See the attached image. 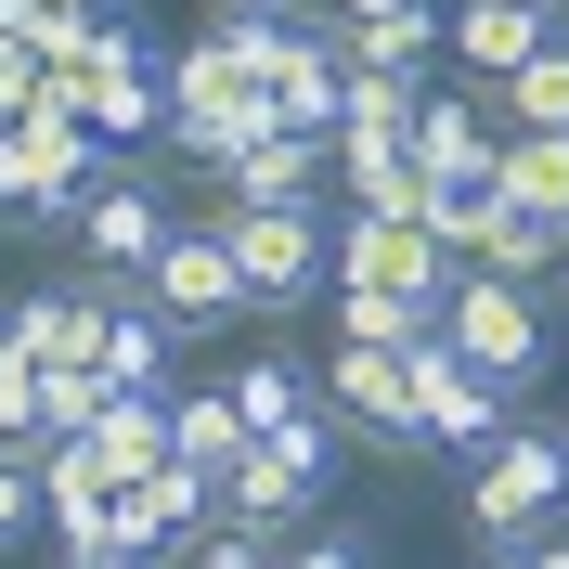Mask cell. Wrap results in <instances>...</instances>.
<instances>
[{"label": "cell", "instance_id": "1", "mask_svg": "<svg viewBox=\"0 0 569 569\" xmlns=\"http://www.w3.org/2000/svg\"><path fill=\"white\" fill-rule=\"evenodd\" d=\"M466 466H479V479H466V531H479V557L557 531V505H569V440H557L543 415H518L492 453H466Z\"/></svg>", "mask_w": 569, "mask_h": 569}, {"label": "cell", "instance_id": "26", "mask_svg": "<svg viewBox=\"0 0 569 569\" xmlns=\"http://www.w3.org/2000/svg\"><path fill=\"white\" fill-rule=\"evenodd\" d=\"M27 531H39V453H27V440H0V557H13Z\"/></svg>", "mask_w": 569, "mask_h": 569}, {"label": "cell", "instance_id": "9", "mask_svg": "<svg viewBox=\"0 0 569 569\" xmlns=\"http://www.w3.org/2000/svg\"><path fill=\"white\" fill-rule=\"evenodd\" d=\"M104 298H117L104 272H52V284H27V298H0V350L39 362V376H78V362H91V337H104Z\"/></svg>", "mask_w": 569, "mask_h": 569}, {"label": "cell", "instance_id": "27", "mask_svg": "<svg viewBox=\"0 0 569 569\" xmlns=\"http://www.w3.org/2000/svg\"><path fill=\"white\" fill-rule=\"evenodd\" d=\"M284 543H259V531H233V518H208V543H194V557L181 569H272Z\"/></svg>", "mask_w": 569, "mask_h": 569}, {"label": "cell", "instance_id": "7", "mask_svg": "<svg viewBox=\"0 0 569 569\" xmlns=\"http://www.w3.org/2000/svg\"><path fill=\"white\" fill-rule=\"evenodd\" d=\"M130 298L169 323V337H220V323L247 311V284H233V259H220V233H208V220H169V247L130 272Z\"/></svg>", "mask_w": 569, "mask_h": 569}, {"label": "cell", "instance_id": "13", "mask_svg": "<svg viewBox=\"0 0 569 569\" xmlns=\"http://www.w3.org/2000/svg\"><path fill=\"white\" fill-rule=\"evenodd\" d=\"M208 208H323V142L259 130L247 156H220V169H208Z\"/></svg>", "mask_w": 569, "mask_h": 569}, {"label": "cell", "instance_id": "22", "mask_svg": "<svg viewBox=\"0 0 569 569\" xmlns=\"http://www.w3.org/2000/svg\"><path fill=\"white\" fill-rule=\"evenodd\" d=\"M233 453H247V415H233V389H169V466L220 479Z\"/></svg>", "mask_w": 569, "mask_h": 569}, {"label": "cell", "instance_id": "5", "mask_svg": "<svg viewBox=\"0 0 569 569\" xmlns=\"http://www.w3.org/2000/svg\"><path fill=\"white\" fill-rule=\"evenodd\" d=\"M440 337H453L492 389H531V376H543V298H531V284L466 272V259H453V284H440Z\"/></svg>", "mask_w": 569, "mask_h": 569}, {"label": "cell", "instance_id": "2", "mask_svg": "<svg viewBox=\"0 0 569 569\" xmlns=\"http://www.w3.org/2000/svg\"><path fill=\"white\" fill-rule=\"evenodd\" d=\"M220 259L247 284V311H311L323 272H337V220L323 208H208Z\"/></svg>", "mask_w": 569, "mask_h": 569}, {"label": "cell", "instance_id": "23", "mask_svg": "<svg viewBox=\"0 0 569 569\" xmlns=\"http://www.w3.org/2000/svg\"><path fill=\"white\" fill-rule=\"evenodd\" d=\"M479 104H492V130H569V39H543L531 66H518V78H492Z\"/></svg>", "mask_w": 569, "mask_h": 569}, {"label": "cell", "instance_id": "25", "mask_svg": "<svg viewBox=\"0 0 569 569\" xmlns=\"http://www.w3.org/2000/svg\"><path fill=\"white\" fill-rule=\"evenodd\" d=\"M104 376H91V362H78V376H39V440H78V427H91V415H104Z\"/></svg>", "mask_w": 569, "mask_h": 569}, {"label": "cell", "instance_id": "28", "mask_svg": "<svg viewBox=\"0 0 569 569\" xmlns=\"http://www.w3.org/2000/svg\"><path fill=\"white\" fill-rule=\"evenodd\" d=\"M27 78H39L27 52H0V130H27Z\"/></svg>", "mask_w": 569, "mask_h": 569}, {"label": "cell", "instance_id": "15", "mask_svg": "<svg viewBox=\"0 0 569 569\" xmlns=\"http://www.w3.org/2000/svg\"><path fill=\"white\" fill-rule=\"evenodd\" d=\"M220 518H233V531H259V543H298V518H311V479H298L272 440H247V453L220 466Z\"/></svg>", "mask_w": 569, "mask_h": 569}, {"label": "cell", "instance_id": "6", "mask_svg": "<svg viewBox=\"0 0 569 569\" xmlns=\"http://www.w3.org/2000/svg\"><path fill=\"white\" fill-rule=\"evenodd\" d=\"M66 247H78V272L130 284L142 259L169 247V181L142 169V156H104V181H91V194H78V220H66Z\"/></svg>", "mask_w": 569, "mask_h": 569}, {"label": "cell", "instance_id": "20", "mask_svg": "<svg viewBox=\"0 0 569 569\" xmlns=\"http://www.w3.org/2000/svg\"><path fill=\"white\" fill-rule=\"evenodd\" d=\"M466 272H492V284H557V220H531V208H505L492 194V220H479V247H466Z\"/></svg>", "mask_w": 569, "mask_h": 569}, {"label": "cell", "instance_id": "11", "mask_svg": "<svg viewBox=\"0 0 569 569\" xmlns=\"http://www.w3.org/2000/svg\"><path fill=\"white\" fill-rule=\"evenodd\" d=\"M543 39H569L543 0H440V66L479 78V91H492V78H518Z\"/></svg>", "mask_w": 569, "mask_h": 569}, {"label": "cell", "instance_id": "10", "mask_svg": "<svg viewBox=\"0 0 569 569\" xmlns=\"http://www.w3.org/2000/svg\"><path fill=\"white\" fill-rule=\"evenodd\" d=\"M311 389H323V415L350 427L362 453H427L415 440V389H401V350H350V337H337V362H323Z\"/></svg>", "mask_w": 569, "mask_h": 569}, {"label": "cell", "instance_id": "21", "mask_svg": "<svg viewBox=\"0 0 569 569\" xmlns=\"http://www.w3.org/2000/svg\"><path fill=\"white\" fill-rule=\"evenodd\" d=\"M220 389H233V415H247V440H284V427H298V415H311V362H284V350H247V362H233V376H220Z\"/></svg>", "mask_w": 569, "mask_h": 569}, {"label": "cell", "instance_id": "12", "mask_svg": "<svg viewBox=\"0 0 569 569\" xmlns=\"http://www.w3.org/2000/svg\"><path fill=\"white\" fill-rule=\"evenodd\" d=\"M323 284H389V298H440L453 259L427 247V220H376V208H337V272Z\"/></svg>", "mask_w": 569, "mask_h": 569}, {"label": "cell", "instance_id": "31", "mask_svg": "<svg viewBox=\"0 0 569 569\" xmlns=\"http://www.w3.org/2000/svg\"><path fill=\"white\" fill-rule=\"evenodd\" d=\"M233 13H284V0H208V27H233Z\"/></svg>", "mask_w": 569, "mask_h": 569}, {"label": "cell", "instance_id": "29", "mask_svg": "<svg viewBox=\"0 0 569 569\" xmlns=\"http://www.w3.org/2000/svg\"><path fill=\"white\" fill-rule=\"evenodd\" d=\"M272 569H362V543H284Z\"/></svg>", "mask_w": 569, "mask_h": 569}, {"label": "cell", "instance_id": "18", "mask_svg": "<svg viewBox=\"0 0 569 569\" xmlns=\"http://www.w3.org/2000/svg\"><path fill=\"white\" fill-rule=\"evenodd\" d=\"M169 350H181V337L117 284V298H104V337H91V376H104V389H169Z\"/></svg>", "mask_w": 569, "mask_h": 569}, {"label": "cell", "instance_id": "3", "mask_svg": "<svg viewBox=\"0 0 569 569\" xmlns=\"http://www.w3.org/2000/svg\"><path fill=\"white\" fill-rule=\"evenodd\" d=\"M156 130H169L194 169H220V156H247V142L272 130V104H259V78H233L220 39H181L169 52V117H156Z\"/></svg>", "mask_w": 569, "mask_h": 569}, {"label": "cell", "instance_id": "33", "mask_svg": "<svg viewBox=\"0 0 569 569\" xmlns=\"http://www.w3.org/2000/svg\"><path fill=\"white\" fill-rule=\"evenodd\" d=\"M39 13H104V0H39Z\"/></svg>", "mask_w": 569, "mask_h": 569}, {"label": "cell", "instance_id": "19", "mask_svg": "<svg viewBox=\"0 0 569 569\" xmlns=\"http://www.w3.org/2000/svg\"><path fill=\"white\" fill-rule=\"evenodd\" d=\"M337 66H362V78H427V66H440V0H401V13H376V27H337Z\"/></svg>", "mask_w": 569, "mask_h": 569}, {"label": "cell", "instance_id": "35", "mask_svg": "<svg viewBox=\"0 0 569 569\" xmlns=\"http://www.w3.org/2000/svg\"><path fill=\"white\" fill-rule=\"evenodd\" d=\"M543 298H569V272H557V284H543Z\"/></svg>", "mask_w": 569, "mask_h": 569}, {"label": "cell", "instance_id": "8", "mask_svg": "<svg viewBox=\"0 0 569 569\" xmlns=\"http://www.w3.org/2000/svg\"><path fill=\"white\" fill-rule=\"evenodd\" d=\"M220 518V479H194V466H142L130 492H117V569H181L194 543H208Z\"/></svg>", "mask_w": 569, "mask_h": 569}, {"label": "cell", "instance_id": "30", "mask_svg": "<svg viewBox=\"0 0 569 569\" xmlns=\"http://www.w3.org/2000/svg\"><path fill=\"white\" fill-rule=\"evenodd\" d=\"M376 13H401V0H323V27H376Z\"/></svg>", "mask_w": 569, "mask_h": 569}, {"label": "cell", "instance_id": "17", "mask_svg": "<svg viewBox=\"0 0 569 569\" xmlns=\"http://www.w3.org/2000/svg\"><path fill=\"white\" fill-rule=\"evenodd\" d=\"M492 194L531 220H569V130H492Z\"/></svg>", "mask_w": 569, "mask_h": 569}, {"label": "cell", "instance_id": "24", "mask_svg": "<svg viewBox=\"0 0 569 569\" xmlns=\"http://www.w3.org/2000/svg\"><path fill=\"white\" fill-rule=\"evenodd\" d=\"M337 337H350V350H415V337H440V298H389V284H337Z\"/></svg>", "mask_w": 569, "mask_h": 569}, {"label": "cell", "instance_id": "14", "mask_svg": "<svg viewBox=\"0 0 569 569\" xmlns=\"http://www.w3.org/2000/svg\"><path fill=\"white\" fill-rule=\"evenodd\" d=\"M401 142H415V181H492V104L453 91V78L415 104V130H401Z\"/></svg>", "mask_w": 569, "mask_h": 569}, {"label": "cell", "instance_id": "32", "mask_svg": "<svg viewBox=\"0 0 569 569\" xmlns=\"http://www.w3.org/2000/svg\"><path fill=\"white\" fill-rule=\"evenodd\" d=\"M0 27H13V39H27V27H39V0H0Z\"/></svg>", "mask_w": 569, "mask_h": 569}, {"label": "cell", "instance_id": "34", "mask_svg": "<svg viewBox=\"0 0 569 569\" xmlns=\"http://www.w3.org/2000/svg\"><path fill=\"white\" fill-rule=\"evenodd\" d=\"M479 569H531V557H518V543H505V557H479Z\"/></svg>", "mask_w": 569, "mask_h": 569}, {"label": "cell", "instance_id": "4", "mask_svg": "<svg viewBox=\"0 0 569 569\" xmlns=\"http://www.w3.org/2000/svg\"><path fill=\"white\" fill-rule=\"evenodd\" d=\"M401 389H415V440L427 453H492L505 427H518V389H492L453 337H415L401 350Z\"/></svg>", "mask_w": 569, "mask_h": 569}, {"label": "cell", "instance_id": "16", "mask_svg": "<svg viewBox=\"0 0 569 569\" xmlns=\"http://www.w3.org/2000/svg\"><path fill=\"white\" fill-rule=\"evenodd\" d=\"M78 440H91V466H104L117 492H130L142 466H169V389H117V401H104V415L78 427Z\"/></svg>", "mask_w": 569, "mask_h": 569}, {"label": "cell", "instance_id": "37", "mask_svg": "<svg viewBox=\"0 0 569 569\" xmlns=\"http://www.w3.org/2000/svg\"><path fill=\"white\" fill-rule=\"evenodd\" d=\"M557 440H569V427H557Z\"/></svg>", "mask_w": 569, "mask_h": 569}, {"label": "cell", "instance_id": "36", "mask_svg": "<svg viewBox=\"0 0 569 569\" xmlns=\"http://www.w3.org/2000/svg\"><path fill=\"white\" fill-rule=\"evenodd\" d=\"M543 13H557V0H543ZM557 27H569V13H557Z\"/></svg>", "mask_w": 569, "mask_h": 569}]
</instances>
